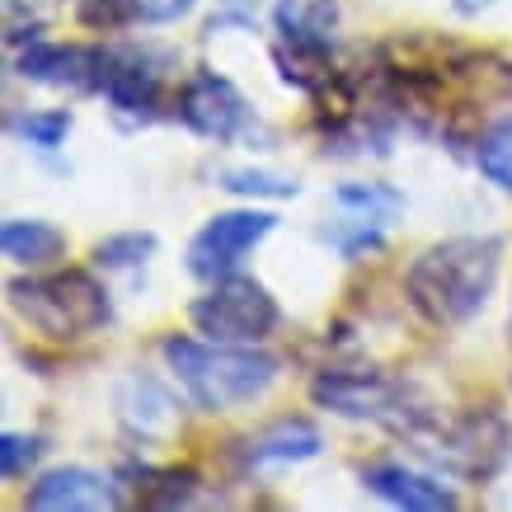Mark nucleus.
Here are the masks:
<instances>
[{
    "label": "nucleus",
    "instance_id": "f257e3e1",
    "mask_svg": "<svg viewBox=\"0 0 512 512\" xmlns=\"http://www.w3.org/2000/svg\"><path fill=\"white\" fill-rule=\"evenodd\" d=\"M498 268H503V240L498 235H461L423 249L409 264L404 292L414 311L433 325H466L494 296Z\"/></svg>",
    "mask_w": 512,
    "mask_h": 512
},
{
    "label": "nucleus",
    "instance_id": "f03ea898",
    "mask_svg": "<svg viewBox=\"0 0 512 512\" xmlns=\"http://www.w3.org/2000/svg\"><path fill=\"white\" fill-rule=\"evenodd\" d=\"M165 362L179 376L184 395L207 414H231L240 404L264 400L278 381L282 362L254 343H217V339H188L170 334L165 339Z\"/></svg>",
    "mask_w": 512,
    "mask_h": 512
},
{
    "label": "nucleus",
    "instance_id": "7ed1b4c3",
    "mask_svg": "<svg viewBox=\"0 0 512 512\" xmlns=\"http://www.w3.org/2000/svg\"><path fill=\"white\" fill-rule=\"evenodd\" d=\"M10 306L52 343H80L113 320L104 282L85 273V268H62V273H43V278H15L10 282Z\"/></svg>",
    "mask_w": 512,
    "mask_h": 512
},
{
    "label": "nucleus",
    "instance_id": "20e7f679",
    "mask_svg": "<svg viewBox=\"0 0 512 512\" xmlns=\"http://www.w3.org/2000/svg\"><path fill=\"white\" fill-rule=\"evenodd\" d=\"M188 315H193L198 334H207L217 343H264L282 320L273 292L264 282L240 278V273L212 282V292L198 296Z\"/></svg>",
    "mask_w": 512,
    "mask_h": 512
},
{
    "label": "nucleus",
    "instance_id": "39448f33",
    "mask_svg": "<svg viewBox=\"0 0 512 512\" xmlns=\"http://www.w3.org/2000/svg\"><path fill=\"white\" fill-rule=\"evenodd\" d=\"M278 217L273 212H259V207H240V212H221L202 226L193 240H188V273L193 278H231L235 268L245 264L254 249L273 235Z\"/></svg>",
    "mask_w": 512,
    "mask_h": 512
},
{
    "label": "nucleus",
    "instance_id": "423d86ee",
    "mask_svg": "<svg viewBox=\"0 0 512 512\" xmlns=\"http://www.w3.org/2000/svg\"><path fill=\"white\" fill-rule=\"evenodd\" d=\"M315 404L339 414V419H376V423H404V386L381 372H325L311 386Z\"/></svg>",
    "mask_w": 512,
    "mask_h": 512
},
{
    "label": "nucleus",
    "instance_id": "0eeeda50",
    "mask_svg": "<svg viewBox=\"0 0 512 512\" xmlns=\"http://www.w3.org/2000/svg\"><path fill=\"white\" fill-rule=\"evenodd\" d=\"M343 221L334 226V245L343 259H362L367 249H376L386 240V226L404 217V198L386 184H343L339 188Z\"/></svg>",
    "mask_w": 512,
    "mask_h": 512
},
{
    "label": "nucleus",
    "instance_id": "6e6552de",
    "mask_svg": "<svg viewBox=\"0 0 512 512\" xmlns=\"http://www.w3.org/2000/svg\"><path fill=\"white\" fill-rule=\"evenodd\" d=\"M179 118L207 141H240L254 123L245 94L217 71H202V76L188 80L184 94H179Z\"/></svg>",
    "mask_w": 512,
    "mask_h": 512
},
{
    "label": "nucleus",
    "instance_id": "1a4fd4ad",
    "mask_svg": "<svg viewBox=\"0 0 512 512\" xmlns=\"http://www.w3.org/2000/svg\"><path fill=\"white\" fill-rule=\"evenodd\" d=\"M24 503H29L33 512H104V508H118L123 498H118L109 475H99V470L57 466L33 480Z\"/></svg>",
    "mask_w": 512,
    "mask_h": 512
},
{
    "label": "nucleus",
    "instance_id": "9d476101",
    "mask_svg": "<svg viewBox=\"0 0 512 512\" xmlns=\"http://www.w3.org/2000/svg\"><path fill=\"white\" fill-rule=\"evenodd\" d=\"M15 71L47 90H94L99 85V52L76 43H29Z\"/></svg>",
    "mask_w": 512,
    "mask_h": 512
},
{
    "label": "nucleus",
    "instance_id": "9b49d317",
    "mask_svg": "<svg viewBox=\"0 0 512 512\" xmlns=\"http://www.w3.org/2000/svg\"><path fill=\"white\" fill-rule=\"evenodd\" d=\"M118 113L151 118L160 104V71L141 52H99V85Z\"/></svg>",
    "mask_w": 512,
    "mask_h": 512
},
{
    "label": "nucleus",
    "instance_id": "f8f14e48",
    "mask_svg": "<svg viewBox=\"0 0 512 512\" xmlns=\"http://www.w3.org/2000/svg\"><path fill=\"white\" fill-rule=\"evenodd\" d=\"M362 484H367L376 498H386V503L409 508V512H451L461 503L451 484H442L437 475H423V470H414V466H400V461L367 466L362 470Z\"/></svg>",
    "mask_w": 512,
    "mask_h": 512
},
{
    "label": "nucleus",
    "instance_id": "ddd939ff",
    "mask_svg": "<svg viewBox=\"0 0 512 512\" xmlns=\"http://www.w3.org/2000/svg\"><path fill=\"white\" fill-rule=\"evenodd\" d=\"M320 433H315V423L306 419H282V423H268L264 433L245 437V447H240V461L254 470L264 466H296V461H311L320 456Z\"/></svg>",
    "mask_w": 512,
    "mask_h": 512
},
{
    "label": "nucleus",
    "instance_id": "4468645a",
    "mask_svg": "<svg viewBox=\"0 0 512 512\" xmlns=\"http://www.w3.org/2000/svg\"><path fill=\"white\" fill-rule=\"evenodd\" d=\"M339 5L334 0H278V33L296 57H325L334 43Z\"/></svg>",
    "mask_w": 512,
    "mask_h": 512
},
{
    "label": "nucleus",
    "instance_id": "2eb2a0df",
    "mask_svg": "<svg viewBox=\"0 0 512 512\" xmlns=\"http://www.w3.org/2000/svg\"><path fill=\"white\" fill-rule=\"evenodd\" d=\"M0 245L5 254L24 268H43L52 264L57 254L66 249V235L52 226V221H38V217H15L5 221V231H0Z\"/></svg>",
    "mask_w": 512,
    "mask_h": 512
},
{
    "label": "nucleus",
    "instance_id": "dca6fc26",
    "mask_svg": "<svg viewBox=\"0 0 512 512\" xmlns=\"http://www.w3.org/2000/svg\"><path fill=\"white\" fill-rule=\"evenodd\" d=\"M475 165H480V174L489 179V184H498V188H508L512 193V113L508 118H498V123L480 137V146H475Z\"/></svg>",
    "mask_w": 512,
    "mask_h": 512
},
{
    "label": "nucleus",
    "instance_id": "f3484780",
    "mask_svg": "<svg viewBox=\"0 0 512 512\" xmlns=\"http://www.w3.org/2000/svg\"><path fill=\"white\" fill-rule=\"evenodd\" d=\"M156 235L151 231H127V235H109L94 245V264L99 268H141L156 254Z\"/></svg>",
    "mask_w": 512,
    "mask_h": 512
},
{
    "label": "nucleus",
    "instance_id": "a211bd4d",
    "mask_svg": "<svg viewBox=\"0 0 512 512\" xmlns=\"http://www.w3.org/2000/svg\"><path fill=\"white\" fill-rule=\"evenodd\" d=\"M10 132H15V137H24L29 146H38V151H57V146L71 137V113H66V109L24 113V118H15V123H10Z\"/></svg>",
    "mask_w": 512,
    "mask_h": 512
},
{
    "label": "nucleus",
    "instance_id": "6ab92c4d",
    "mask_svg": "<svg viewBox=\"0 0 512 512\" xmlns=\"http://www.w3.org/2000/svg\"><path fill=\"white\" fill-rule=\"evenodd\" d=\"M221 188H231V193H268V198H296L301 184L296 179H278V174H259V170H231L221 174Z\"/></svg>",
    "mask_w": 512,
    "mask_h": 512
},
{
    "label": "nucleus",
    "instance_id": "aec40b11",
    "mask_svg": "<svg viewBox=\"0 0 512 512\" xmlns=\"http://www.w3.org/2000/svg\"><path fill=\"white\" fill-rule=\"evenodd\" d=\"M198 0H127L132 24H174V19L193 15Z\"/></svg>",
    "mask_w": 512,
    "mask_h": 512
},
{
    "label": "nucleus",
    "instance_id": "412c9836",
    "mask_svg": "<svg viewBox=\"0 0 512 512\" xmlns=\"http://www.w3.org/2000/svg\"><path fill=\"white\" fill-rule=\"evenodd\" d=\"M38 451H43V442L38 437H24V433H5L0 437V470L15 480V475H24V461H38Z\"/></svg>",
    "mask_w": 512,
    "mask_h": 512
},
{
    "label": "nucleus",
    "instance_id": "4be33fe9",
    "mask_svg": "<svg viewBox=\"0 0 512 512\" xmlns=\"http://www.w3.org/2000/svg\"><path fill=\"white\" fill-rule=\"evenodd\" d=\"M80 19L90 29H123L132 24V10H127V0H80Z\"/></svg>",
    "mask_w": 512,
    "mask_h": 512
},
{
    "label": "nucleus",
    "instance_id": "5701e85b",
    "mask_svg": "<svg viewBox=\"0 0 512 512\" xmlns=\"http://www.w3.org/2000/svg\"><path fill=\"white\" fill-rule=\"evenodd\" d=\"M24 5L33 10V5H43V0H10V10H24Z\"/></svg>",
    "mask_w": 512,
    "mask_h": 512
}]
</instances>
